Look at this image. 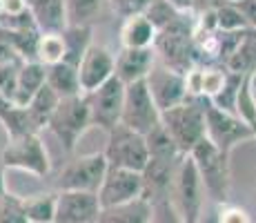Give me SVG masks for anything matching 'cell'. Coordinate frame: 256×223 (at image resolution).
<instances>
[{"label": "cell", "mask_w": 256, "mask_h": 223, "mask_svg": "<svg viewBox=\"0 0 256 223\" xmlns=\"http://www.w3.org/2000/svg\"><path fill=\"white\" fill-rule=\"evenodd\" d=\"M110 163H107L105 152H94V154L74 156L70 163L60 170L56 178V187L74 192H96L100 190L102 181L107 176Z\"/></svg>", "instance_id": "7"}, {"label": "cell", "mask_w": 256, "mask_h": 223, "mask_svg": "<svg viewBox=\"0 0 256 223\" xmlns=\"http://www.w3.org/2000/svg\"><path fill=\"white\" fill-rule=\"evenodd\" d=\"M145 141H147L150 158H165V161H178V158H183L180 150L176 147V143L172 141V136L165 132L163 125H158L156 130H152L145 136Z\"/></svg>", "instance_id": "27"}, {"label": "cell", "mask_w": 256, "mask_h": 223, "mask_svg": "<svg viewBox=\"0 0 256 223\" xmlns=\"http://www.w3.org/2000/svg\"><path fill=\"white\" fill-rule=\"evenodd\" d=\"M136 199H142V174L140 172L122 170V167H110L100 190H98L100 207L122 205V203H132Z\"/></svg>", "instance_id": "12"}, {"label": "cell", "mask_w": 256, "mask_h": 223, "mask_svg": "<svg viewBox=\"0 0 256 223\" xmlns=\"http://www.w3.org/2000/svg\"><path fill=\"white\" fill-rule=\"evenodd\" d=\"M208 107L210 101L205 98H187L185 103L160 114V125L183 156L192 154V150L208 136Z\"/></svg>", "instance_id": "1"}, {"label": "cell", "mask_w": 256, "mask_h": 223, "mask_svg": "<svg viewBox=\"0 0 256 223\" xmlns=\"http://www.w3.org/2000/svg\"><path fill=\"white\" fill-rule=\"evenodd\" d=\"M218 221L220 223H254L252 214L245 207L234 205V203H223L218 205Z\"/></svg>", "instance_id": "37"}, {"label": "cell", "mask_w": 256, "mask_h": 223, "mask_svg": "<svg viewBox=\"0 0 256 223\" xmlns=\"http://www.w3.org/2000/svg\"><path fill=\"white\" fill-rule=\"evenodd\" d=\"M0 12H2V0H0Z\"/></svg>", "instance_id": "44"}, {"label": "cell", "mask_w": 256, "mask_h": 223, "mask_svg": "<svg viewBox=\"0 0 256 223\" xmlns=\"http://www.w3.org/2000/svg\"><path fill=\"white\" fill-rule=\"evenodd\" d=\"M125 83L114 76L105 85L98 87L96 92L85 94L92 110V125L100 127L107 134L120 125L122 105H125Z\"/></svg>", "instance_id": "10"}, {"label": "cell", "mask_w": 256, "mask_h": 223, "mask_svg": "<svg viewBox=\"0 0 256 223\" xmlns=\"http://www.w3.org/2000/svg\"><path fill=\"white\" fill-rule=\"evenodd\" d=\"M238 9L243 12L250 29H256V0H243V3H238Z\"/></svg>", "instance_id": "38"}, {"label": "cell", "mask_w": 256, "mask_h": 223, "mask_svg": "<svg viewBox=\"0 0 256 223\" xmlns=\"http://www.w3.org/2000/svg\"><path fill=\"white\" fill-rule=\"evenodd\" d=\"M29 12L40 34H62L70 27L65 0H29Z\"/></svg>", "instance_id": "18"}, {"label": "cell", "mask_w": 256, "mask_h": 223, "mask_svg": "<svg viewBox=\"0 0 256 223\" xmlns=\"http://www.w3.org/2000/svg\"><path fill=\"white\" fill-rule=\"evenodd\" d=\"M216 9V23H218V32H228V34H234V32H245L250 29L248 21H245L243 12L238 9V5L234 3H223L218 5Z\"/></svg>", "instance_id": "31"}, {"label": "cell", "mask_w": 256, "mask_h": 223, "mask_svg": "<svg viewBox=\"0 0 256 223\" xmlns=\"http://www.w3.org/2000/svg\"><path fill=\"white\" fill-rule=\"evenodd\" d=\"M105 156H107L110 167H122V170L140 172L142 174L147 161H150L147 141L142 134L127 130L125 125H118L110 132Z\"/></svg>", "instance_id": "8"}, {"label": "cell", "mask_w": 256, "mask_h": 223, "mask_svg": "<svg viewBox=\"0 0 256 223\" xmlns=\"http://www.w3.org/2000/svg\"><path fill=\"white\" fill-rule=\"evenodd\" d=\"M248 81H250V85H252V92L256 94V67H254L252 72L248 74Z\"/></svg>", "instance_id": "42"}, {"label": "cell", "mask_w": 256, "mask_h": 223, "mask_svg": "<svg viewBox=\"0 0 256 223\" xmlns=\"http://www.w3.org/2000/svg\"><path fill=\"white\" fill-rule=\"evenodd\" d=\"M150 223H185L172 199H163L152 203V221Z\"/></svg>", "instance_id": "36"}, {"label": "cell", "mask_w": 256, "mask_h": 223, "mask_svg": "<svg viewBox=\"0 0 256 223\" xmlns=\"http://www.w3.org/2000/svg\"><path fill=\"white\" fill-rule=\"evenodd\" d=\"M198 223H220L218 221V205H212V210H203Z\"/></svg>", "instance_id": "40"}, {"label": "cell", "mask_w": 256, "mask_h": 223, "mask_svg": "<svg viewBox=\"0 0 256 223\" xmlns=\"http://www.w3.org/2000/svg\"><path fill=\"white\" fill-rule=\"evenodd\" d=\"M0 163L7 170H20L36 178L47 176L49 170H52L49 154L36 132H24V134H16V136H9L7 145H4L2 154H0Z\"/></svg>", "instance_id": "6"}, {"label": "cell", "mask_w": 256, "mask_h": 223, "mask_svg": "<svg viewBox=\"0 0 256 223\" xmlns=\"http://www.w3.org/2000/svg\"><path fill=\"white\" fill-rule=\"evenodd\" d=\"M102 5H105V0H65L67 21L70 25H78V27H92V23L102 12Z\"/></svg>", "instance_id": "28"}, {"label": "cell", "mask_w": 256, "mask_h": 223, "mask_svg": "<svg viewBox=\"0 0 256 223\" xmlns=\"http://www.w3.org/2000/svg\"><path fill=\"white\" fill-rule=\"evenodd\" d=\"M228 72L240 74V76H248L250 72L256 67V29H248L240 38L238 47L230 54V58L223 65Z\"/></svg>", "instance_id": "24"}, {"label": "cell", "mask_w": 256, "mask_h": 223, "mask_svg": "<svg viewBox=\"0 0 256 223\" xmlns=\"http://www.w3.org/2000/svg\"><path fill=\"white\" fill-rule=\"evenodd\" d=\"M205 185L200 181V174L196 170V163L190 154L180 158L176 167L174 187H172V203L183 216L185 223H198L200 214L205 210Z\"/></svg>", "instance_id": "4"}, {"label": "cell", "mask_w": 256, "mask_h": 223, "mask_svg": "<svg viewBox=\"0 0 256 223\" xmlns=\"http://www.w3.org/2000/svg\"><path fill=\"white\" fill-rule=\"evenodd\" d=\"M47 83V67L38 61H27L22 63L18 69V81H16V94H14V107H24L29 105L34 96L38 94V89Z\"/></svg>", "instance_id": "19"}, {"label": "cell", "mask_w": 256, "mask_h": 223, "mask_svg": "<svg viewBox=\"0 0 256 223\" xmlns=\"http://www.w3.org/2000/svg\"><path fill=\"white\" fill-rule=\"evenodd\" d=\"M98 214H100V201L96 192H58L56 223H96Z\"/></svg>", "instance_id": "15"}, {"label": "cell", "mask_w": 256, "mask_h": 223, "mask_svg": "<svg viewBox=\"0 0 256 223\" xmlns=\"http://www.w3.org/2000/svg\"><path fill=\"white\" fill-rule=\"evenodd\" d=\"M116 76V56L105 45L94 43L82 61L78 63V78H80V92L92 94L100 85H105L110 78Z\"/></svg>", "instance_id": "14"}, {"label": "cell", "mask_w": 256, "mask_h": 223, "mask_svg": "<svg viewBox=\"0 0 256 223\" xmlns=\"http://www.w3.org/2000/svg\"><path fill=\"white\" fill-rule=\"evenodd\" d=\"M192 158L196 163V170L205 185V192L214 205L228 203L230 196V156L223 154L208 136L192 150Z\"/></svg>", "instance_id": "3"}, {"label": "cell", "mask_w": 256, "mask_h": 223, "mask_svg": "<svg viewBox=\"0 0 256 223\" xmlns=\"http://www.w3.org/2000/svg\"><path fill=\"white\" fill-rule=\"evenodd\" d=\"M178 161H165V158H150L142 170V199L156 203L172 196L174 187V176Z\"/></svg>", "instance_id": "16"}, {"label": "cell", "mask_w": 256, "mask_h": 223, "mask_svg": "<svg viewBox=\"0 0 256 223\" xmlns=\"http://www.w3.org/2000/svg\"><path fill=\"white\" fill-rule=\"evenodd\" d=\"M0 223H29L27 212H24L22 205V196L7 192L0 199Z\"/></svg>", "instance_id": "34"}, {"label": "cell", "mask_w": 256, "mask_h": 223, "mask_svg": "<svg viewBox=\"0 0 256 223\" xmlns=\"http://www.w3.org/2000/svg\"><path fill=\"white\" fill-rule=\"evenodd\" d=\"M62 41H65V61L70 65L78 67L87 49L92 47V27H78V25H70L62 32Z\"/></svg>", "instance_id": "26"}, {"label": "cell", "mask_w": 256, "mask_h": 223, "mask_svg": "<svg viewBox=\"0 0 256 223\" xmlns=\"http://www.w3.org/2000/svg\"><path fill=\"white\" fill-rule=\"evenodd\" d=\"M120 125H125L132 132H138L142 136H147L152 130L160 125V110L156 107L145 81L132 83L125 87V105H122Z\"/></svg>", "instance_id": "9"}, {"label": "cell", "mask_w": 256, "mask_h": 223, "mask_svg": "<svg viewBox=\"0 0 256 223\" xmlns=\"http://www.w3.org/2000/svg\"><path fill=\"white\" fill-rule=\"evenodd\" d=\"M208 138L218 147L223 154H232V150L238 145L240 141L254 138L252 130L240 121L236 114L220 112L216 107H208Z\"/></svg>", "instance_id": "13"}, {"label": "cell", "mask_w": 256, "mask_h": 223, "mask_svg": "<svg viewBox=\"0 0 256 223\" xmlns=\"http://www.w3.org/2000/svg\"><path fill=\"white\" fill-rule=\"evenodd\" d=\"M36 61L45 67L65 61V41L62 34H40L36 45Z\"/></svg>", "instance_id": "29"}, {"label": "cell", "mask_w": 256, "mask_h": 223, "mask_svg": "<svg viewBox=\"0 0 256 223\" xmlns=\"http://www.w3.org/2000/svg\"><path fill=\"white\" fill-rule=\"evenodd\" d=\"M156 52L154 49H120L116 56V78H120L125 85L145 81L150 76L152 67L156 65Z\"/></svg>", "instance_id": "17"}, {"label": "cell", "mask_w": 256, "mask_h": 223, "mask_svg": "<svg viewBox=\"0 0 256 223\" xmlns=\"http://www.w3.org/2000/svg\"><path fill=\"white\" fill-rule=\"evenodd\" d=\"M27 3H29V0H27Z\"/></svg>", "instance_id": "45"}, {"label": "cell", "mask_w": 256, "mask_h": 223, "mask_svg": "<svg viewBox=\"0 0 256 223\" xmlns=\"http://www.w3.org/2000/svg\"><path fill=\"white\" fill-rule=\"evenodd\" d=\"M47 85L54 89L60 98L80 96V78H78V67L70 63H56L47 67Z\"/></svg>", "instance_id": "23"}, {"label": "cell", "mask_w": 256, "mask_h": 223, "mask_svg": "<svg viewBox=\"0 0 256 223\" xmlns=\"http://www.w3.org/2000/svg\"><path fill=\"white\" fill-rule=\"evenodd\" d=\"M58 103H60V96H58V94L54 92L47 83L38 89V94L32 98V101H29V105L24 107V112H27V118H29V123H32L34 132H38L40 127L47 125L49 118H52V114L56 112Z\"/></svg>", "instance_id": "22"}, {"label": "cell", "mask_w": 256, "mask_h": 223, "mask_svg": "<svg viewBox=\"0 0 256 223\" xmlns=\"http://www.w3.org/2000/svg\"><path fill=\"white\" fill-rule=\"evenodd\" d=\"M165 3H170L178 14H190L194 7V0H165Z\"/></svg>", "instance_id": "39"}, {"label": "cell", "mask_w": 256, "mask_h": 223, "mask_svg": "<svg viewBox=\"0 0 256 223\" xmlns=\"http://www.w3.org/2000/svg\"><path fill=\"white\" fill-rule=\"evenodd\" d=\"M29 223H56L58 192H38L22 199Z\"/></svg>", "instance_id": "25"}, {"label": "cell", "mask_w": 256, "mask_h": 223, "mask_svg": "<svg viewBox=\"0 0 256 223\" xmlns=\"http://www.w3.org/2000/svg\"><path fill=\"white\" fill-rule=\"evenodd\" d=\"M145 16L150 18V23L160 32V29L170 27L172 23H176L183 14H178L170 3H165V0H154V3L150 5V9L145 12Z\"/></svg>", "instance_id": "33"}, {"label": "cell", "mask_w": 256, "mask_h": 223, "mask_svg": "<svg viewBox=\"0 0 256 223\" xmlns=\"http://www.w3.org/2000/svg\"><path fill=\"white\" fill-rule=\"evenodd\" d=\"M145 83H147V87H150V94H152V98H154L156 107L160 110V114L187 101L185 76L174 72V69H170L167 65H163L160 61H156V65L152 67Z\"/></svg>", "instance_id": "11"}, {"label": "cell", "mask_w": 256, "mask_h": 223, "mask_svg": "<svg viewBox=\"0 0 256 223\" xmlns=\"http://www.w3.org/2000/svg\"><path fill=\"white\" fill-rule=\"evenodd\" d=\"M158 29L150 23L147 16H134L122 21L120 43L125 49H154Z\"/></svg>", "instance_id": "20"}, {"label": "cell", "mask_w": 256, "mask_h": 223, "mask_svg": "<svg viewBox=\"0 0 256 223\" xmlns=\"http://www.w3.org/2000/svg\"><path fill=\"white\" fill-rule=\"evenodd\" d=\"M152 3H154V0H110L114 14L120 16L122 21L134 18V16H145V12L150 9Z\"/></svg>", "instance_id": "35"}, {"label": "cell", "mask_w": 256, "mask_h": 223, "mask_svg": "<svg viewBox=\"0 0 256 223\" xmlns=\"http://www.w3.org/2000/svg\"><path fill=\"white\" fill-rule=\"evenodd\" d=\"M228 81V69L220 65H200V98L212 101Z\"/></svg>", "instance_id": "32"}, {"label": "cell", "mask_w": 256, "mask_h": 223, "mask_svg": "<svg viewBox=\"0 0 256 223\" xmlns=\"http://www.w3.org/2000/svg\"><path fill=\"white\" fill-rule=\"evenodd\" d=\"M243 81H245V76L228 72V81H225L223 89L210 101L212 107H216L220 112H228V114H236V101H238V92H240Z\"/></svg>", "instance_id": "30"}, {"label": "cell", "mask_w": 256, "mask_h": 223, "mask_svg": "<svg viewBox=\"0 0 256 223\" xmlns=\"http://www.w3.org/2000/svg\"><path fill=\"white\" fill-rule=\"evenodd\" d=\"M225 3H234V5H238V3H243V0H225Z\"/></svg>", "instance_id": "43"}, {"label": "cell", "mask_w": 256, "mask_h": 223, "mask_svg": "<svg viewBox=\"0 0 256 223\" xmlns=\"http://www.w3.org/2000/svg\"><path fill=\"white\" fill-rule=\"evenodd\" d=\"M183 16L176 23H172L170 27L160 29L154 43V52L163 65L185 76L192 67L200 65V63L194 45V23H187V18Z\"/></svg>", "instance_id": "2"}, {"label": "cell", "mask_w": 256, "mask_h": 223, "mask_svg": "<svg viewBox=\"0 0 256 223\" xmlns=\"http://www.w3.org/2000/svg\"><path fill=\"white\" fill-rule=\"evenodd\" d=\"M152 221V203L145 199H136L132 203H122L114 207H100L96 223H150Z\"/></svg>", "instance_id": "21"}, {"label": "cell", "mask_w": 256, "mask_h": 223, "mask_svg": "<svg viewBox=\"0 0 256 223\" xmlns=\"http://www.w3.org/2000/svg\"><path fill=\"white\" fill-rule=\"evenodd\" d=\"M90 125H92V110L85 94L72 98H60L56 112L52 114V118L47 123V127L67 152L76 150L78 141L82 138V134L87 132Z\"/></svg>", "instance_id": "5"}, {"label": "cell", "mask_w": 256, "mask_h": 223, "mask_svg": "<svg viewBox=\"0 0 256 223\" xmlns=\"http://www.w3.org/2000/svg\"><path fill=\"white\" fill-rule=\"evenodd\" d=\"M4 172H7V167L0 163V199H2V196L9 192V190H7V178H4Z\"/></svg>", "instance_id": "41"}]
</instances>
